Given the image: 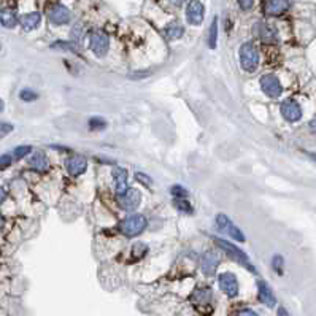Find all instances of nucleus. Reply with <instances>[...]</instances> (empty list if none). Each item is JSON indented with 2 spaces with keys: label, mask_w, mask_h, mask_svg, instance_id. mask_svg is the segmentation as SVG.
I'll return each mask as SVG.
<instances>
[{
  "label": "nucleus",
  "mask_w": 316,
  "mask_h": 316,
  "mask_svg": "<svg viewBox=\"0 0 316 316\" xmlns=\"http://www.w3.org/2000/svg\"><path fill=\"white\" fill-rule=\"evenodd\" d=\"M240 67L246 73H254L259 67V51L253 42H245L239 48Z\"/></svg>",
  "instance_id": "nucleus-1"
},
{
  "label": "nucleus",
  "mask_w": 316,
  "mask_h": 316,
  "mask_svg": "<svg viewBox=\"0 0 316 316\" xmlns=\"http://www.w3.org/2000/svg\"><path fill=\"white\" fill-rule=\"evenodd\" d=\"M89 49L94 53V56L97 57H105L110 51L111 46V40L110 35L102 29H95L92 32H89Z\"/></svg>",
  "instance_id": "nucleus-2"
},
{
  "label": "nucleus",
  "mask_w": 316,
  "mask_h": 316,
  "mask_svg": "<svg viewBox=\"0 0 316 316\" xmlns=\"http://www.w3.org/2000/svg\"><path fill=\"white\" fill-rule=\"evenodd\" d=\"M46 16L53 26H65L73 19V11L62 2H53L46 10Z\"/></svg>",
  "instance_id": "nucleus-3"
},
{
  "label": "nucleus",
  "mask_w": 316,
  "mask_h": 316,
  "mask_svg": "<svg viewBox=\"0 0 316 316\" xmlns=\"http://www.w3.org/2000/svg\"><path fill=\"white\" fill-rule=\"evenodd\" d=\"M214 242H216V245H218V246L223 249V251H224V253H226L230 259H234L237 264L243 265V267H246L248 270L256 272V269L253 267L251 261H249L248 254L243 251V249H240V248H239V246H235L234 243H230V242H227V240H223V239H216Z\"/></svg>",
  "instance_id": "nucleus-4"
},
{
  "label": "nucleus",
  "mask_w": 316,
  "mask_h": 316,
  "mask_svg": "<svg viewBox=\"0 0 316 316\" xmlns=\"http://www.w3.org/2000/svg\"><path fill=\"white\" fill-rule=\"evenodd\" d=\"M146 226H148V221H146V218L143 214H130L121 223L120 229H121L124 237L132 239V237L140 235L142 232L146 229Z\"/></svg>",
  "instance_id": "nucleus-5"
},
{
  "label": "nucleus",
  "mask_w": 316,
  "mask_h": 316,
  "mask_svg": "<svg viewBox=\"0 0 316 316\" xmlns=\"http://www.w3.org/2000/svg\"><path fill=\"white\" fill-rule=\"evenodd\" d=\"M211 299H213V294L210 288H197L191 295V302L202 314H210L213 311Z\"/></svg>",
  "instance_id": "nucleus-6"
},
{
  "label": "nucleus",
  "mask_w": 316,
  "mask_h": 316,
  "mask_svg": "<svg viewBox=\"0 0 316 316\" xmlns=\"http://www.w3.org/2000/svg\"><path fill=\"white\" fill-rule=\"evenodd\" d=\"M259 85L262 92L270 97V98H280L283 94V86H281V81L275 73H265L261 76L259 80Z\"/></svg>",
  "instance_id": "nucleus-7"
},
{
  "label": "nucleus",
  "mask_w": 316,
  "mask_h": 316,
  "mask_svg": "<svg viewBox=\"0 0 316 316\" xmlns=\"http://www.w3.org/2000/svg\"><path fill=\"white\" fill-rule=\"evenodd\" d=\"M280 110H281L283 118H285L288 123H299L304 116L302 107L295 98H286V101H283Z\"/></svg>",
  "instance_id": "nucleus-8"
},
{
  "label": "nucleus",
  "mask_w": 316,
  "mask_h": 316,
  "mask_svg": "<svg viewBox=\"0 0 316 316\" xmlns=\"http://www.w3.org/2000/svg\"><path fill=\"white\" fill-rule=\"evenodd\" d=\"M186 21L191 26H201L205 18V5L201 0H189L186 4Z\"/></svg>",
  "instance_id": "nucleus-9"
},
{
  "label": "nucleus",
  "mask_w": 316,
  "mask_h": 316,
  "mask_svg": "<svg viewBox=\"0 0 316 316\" xmlns=\"http://www.w3.org/2000/svg\"><path fill=\"white\" fill-rule=\"evenodd\" d=\"M118 204L124 211H134L142 202V192L135 188H129L124 194L118 195Z\"/></svg>",
  "instance_id": "nucleus-10"
},
{
  "label": "nucleus",
  "mask_w": 316,
  "mask_h": 316,
  "mask_svg": "<svg viewBox=\"0 0 316 316\" xmlns=\"http://www.w3.org/2000/svg\"><path fill=\"white\" fill-rule=\"evenodd\" d=\"M218 283H220V289L227 295V297H237L239 295V280L232 272H224L218 276Z\"/></svg>",
  "instance_id": "nucleus-11"
},
{
  "label": "nucleus",
  "mask_w": 316,
  "mask_h": 316,
  "mask_svg": "<svg viewBox=\"0 0 316 316\" xmlns=\"http://www.w3.org/2000/svg\"><path fill=\"white\" fill-rule=\"evenodd\" d=\"M291 5V0H265L264 13L269 18H278V16H283L286 11H289Z\"/></svg>",
  "instance_id": "nucleus-12"
},
{
  "label": "nucleus",
  "mask_w": 316,
  "mask_h": 316,
  "mask_svg": "<svg viewBox=\"0 0 316 316\" xmlns=\"http://www.w3.org/2000/svg\"><path fill=\"white\" fill-rule=\"evenodd\" d=\"M253 34L262 42V43H275L276 42V30L265 21H258L253 26Z\"/></svg>",
  "instance_id": "nucleus-13"
},
{
  "label": "nucleus",
  "mask_w": 316,
  "mask_h": 316,
  "mask_svg": "<svg viewBox=\"0 0 316 316\" xmlns=\"http://www.w3.org/2000/svg\"><path fill=\"white\" fill-rule=\"evenodd\" d=\"M65 167H67V172L73 176H80L88 170V159L85 156H70L67 161H65Z\"/></svg>",
  "instance_id": "nucleus-14"
},
{
  "label": "nucleus",
  "mask_w": 316,
  "mask_h": 316,
  "mask_svg": "<svg viewBox=\"0 0 316 316\" xmlns=\"http://www.w3.org/2000/svg\"><path fill=\"white\" fill-rule=\"evenodd\" d=\"M111 178H113V188H114L116 195H121L129 189V186H127V170L126 169L116 165V167H113V170H111Z\"/></svg>",
  "instance_id": "nucleus-15"
},
{
  "label": "nucleus",
  "mask_w": 316,
  "mask_h": 316,
  "mask_svg": "<svg viewBox=\"0 0 316 316\" xmlns=\"http://www.w3.org/2000/svg\"><path fill=\"white\" fill-rule=\"evenodd\" d=\"M220 261H221V256L218 251H207L204 256H202V272L207 275V276H211L216 273V269H218L220 265Z\"/></svg>",
  "instance_id": "nucleus-16"
},
{
  "label": "nucleus",
  "mask_w": 316,
  "mask_h": 316,
  "mask_svg": "<svg viewBox=\"0 0 316 316\" xmlns=\"http://www.w3.org/2000/svg\"><path fill=\"white\" fill-rule=\"evenodd\" d=\"M19 24H21V29L24 32H32L40 27L42 24V13L40 11H30V13H26L19 18Z\"/></svg>",
  "instance_id": "nucleus-17"
},
{
  "label": "nucleus",
  "mask_w": 316,
  "mask_h": 316,
  "mask_svg": "<svg viewBox=\"0 0 316 316\" xmlns=\"http://www.w3.org/2000/svg\"><path fill=\"white\" fill-rule=\"evenodd\" d=\"M258 299L267 307H275L276 305V297L273 294V291L270 289V286L265 281L259 280L258 281Z\"/></svg>",
  "instance_id": "nucleus-18"
},
{
  "label": "nucleus",
  "mask_w": 316,
  "mask_h": 316,
  "mask_svg": "<svg viewBox=\"0 0 316 316\" xmlns=\"http://www.w3.org/2000/svg\"><path fill=\"white\" fill-rule=\"evenodd\" d=\"M164 35H165V38L172 40V42L180 40L183 35H185V26H183L181 21H178V19H172L170 23L165 24Z\"/></svg>",
  "instance_id": "nucleus-19"
},
{
  "label": "nucleus",
  "mask_w": 316,
  "mask_h": 316,
  "mask_svg": "<svg viewBox=\"0 0 316 316\" xmlns=\"http://www.w3.org/2000/svg\"><path fill=\"white\" fill-rule=\"evenodd\" d=\"M18 24H19V18L16 10L10 7L0 8V26H4L5 29H14Z\"/></svg>",
  "instance_id": "nucleus-20"
},
{
  "label": "nucleus",
  "mask_w": 316,
  "mask_h": 316,
  "mask_svg": "<svg viewBox=\"0 0 316 316\" xmlns=\"http://www.w3.org/2000/svg\"><path fill=\"white\" fill-rule=\"evenodd\" d=\"M29 165H30V169H34L35 172L43 173L48 170L49 162H48V157L43 151H35L29 159Z\"/></svg>",
  "instance_id": "nucleus-21"
},
{
  "label": "nucleus",
  "mask_w": 316,
  "mask_h": 316,
  "mask_svg": "<svg viewBox=\"0 0 316 316\" xmlns=\"http://www.w3.org/2000/svg\"><path fill=\"white\" fill-rule=\"evenodd\" d=\"M86 37H89L86 26L83 23H75L70 30V42H73L78 48H83V43H85Z\"/></svg>",
  "instance_id": "nucleus-22"
},
{
  "label": "nucleus",
  "mask_w": 316,
  "mask_h": 316,
  "mask_svg": "<svg viewBox=\"0 0 316 316\" xmlns=\"http://www.w3.org/2000/svg\"><path fill=\"white\" fill-rule=\"evenodd\" d=\"M207 43L210 49H214L216 45H218V16H214L211 19V24L208 27V37H207Z\"/></svg>",
  "instance_id": "nucleus-23"
},
{
  "label": "nucleus",
  "mask_w": 316,
  "mask_h": 316,
  "mask_svg": "<svg viewBox=\"0 0 316 316\" xmlns=\"http://www.w3.org/2000/svg\"><path fill=\"white\" fill-rule=\"evenodd\" d=\"M51 48H54V49H62V51H69V53H75V54H78V51H80V48H78L73 42H62V40L54 42V43L51 45Z\"/></svg>",
  "instance_id": "nucleus-24"
},
{
  "label": "nucleus",
  "mask_w": 316,
  "mask_h": 316,
  "mask_svg": "<svg viewBox=\"0 0 316 316\" xmlns=\"http://www.w3.org/2000/svg\"><path fill=\"white\" fill-rule=\"evenodd\" d=\"M173 205L178 211H183L186 214H192L194 213V207L189 204L188 199H173Z\"/></svg>",
  "instance_id": "nucleus-25"
},
{
  "label": "nucleus",
  "mask_w": 316,
  "mask_h": 316,
  "mask_svg": "<svg viewBox=\"0 0 316 316\" xmlns=\"http://www.w3.org/2000/svg\"><path fill=\"white\" fill-rule=\"evenodd\" d=\"M226 232H227V235L230 237V239H234V240H237V242H245V234L243 232L230 221V224L227 226V229H226Z\"/></svg>",
  "instance_id": "nucleus-26"
},
{
  "label": "nucleus",
  "mask_w": 316,
  "mask_h": 316,
  "mask_svg": "<svg viewBox=\"0 0 316 316\" xmlns=\"http://www.w3.org/2000/svg\"><path fill=\"white\" fill-rule=\"evenodd\" d=\"M88 127L91 130H104L107 127V121L104 118H101V116H94V118H91L88 121Z\"/></svg>",
  "instance_id": "nucleus-27"
},
{
  "label": "nucleus",
  "mask_w": 316,
  "mask_h": 316,
  "mask_svg": "<svg viewBox=\"0 0 316 316\" xmlns=\"http://www.w3.org/2000/svg\"><path fill=\"white\" fill-rule=\"evenodd\" d=\"M30 151H32V146H29V145H21V146H18V148H14V151H13L11 154H13L14 161H19V159L26 157L27 154H30Z\"/></svg>",
  "instance_id": "nucleus-28"
},
{
  "label": "nucleus",
  "mask_w": 316,
  "mask_h": 316,
  "mask_svg": "<svg viewBox=\"0 0 316 316\" xmlns=\"http://www.w3.org/2000/svg\"><path fill=\"white\" fill-rule=\"evenodd\" d=\"M170 194L173 195V199H186L189 195L188 189L185 186H181V185H173L172 189H170Z\"/></svg>",
  "instance_id": "nucleus-29"
},
{
  "label": "nucleus",
  "mask_w": 316,
  "mask_h": 316,
  "mask_svg": "<svg viewBox=\"0 0 316 316\" xmlns=\"http://www.w3.org/2000/svg\"><path fill=\"white\" fill-rule=\"evenodd\" d=\"M283 267H285V259L280 254H275L272 258V269L278 273V275H283Z\"/></svg>",
  "instance_id": "nucleus-30"
},
{
  "label": "nucleus",
  "mask_w": 316,
  "mask_h": 316,
  "mask_svg": "<svg viewBox=\"0 0 316 316\" xmlns=\"http://www.w3.org/2000/svg\"><path fill=\"white\" fill-rule=\"evenodd\" d=\"M19 98L23 102H34L38 98V94L35 91H32V89H23L19 92Z\"/></svg>",
  "instance_id": "nucleus-31"
},
{
  "label": "nucleus",
  "mask_w": 316,
  "mask_h": 316,
  "mask_svg": "<svg viewBox=\"0 0 316 316\" xmlns=\"http://www.w3.org/2000/svg\"><path fill=\"white\" fill-rule=\"evenodd\" d=\"M214 221H216V227H218L220 230H223V232H226L227 226L230 224V220L227 218V216H226V214H223V213H220V214H216V218H214Z\"/></svg>",
  "instance_id": "nucleus-32"
},
{
  "label": "nucleus",
  "mask_w": 316,
  "mask_h": 316,
  "mask_svg": "<svg viewBox=\"0 0 316 316\" xmlns=\"http://www.w3.org/2000/svg\"><path fill=\"white\" fill-rule=\"evenodd\" d=\"M148 251V246L145 243H135L134 246H132V254H134L135 259H140L146 254Z\"/></svg>",
  "instance_id": "nucleus-33"
},
{
  "label": "nucleus",
  "mask_w": 316,
  "mask_h": 316,
  "mask_svg": "<svg viewBox=\"0 0 316 316\" xmlns=\"http://www.w3.org/2000/svg\"><path fill=\"white\" fill-rule=\"evenodd\" d=\"M13 124H10V123H5V121H0V140L2 139H5L10 132H13Z\"/></svg>",
  "instance_id": "nucleus-34"
},
{
  "label": "nucleus",
  "mask_w": 316,
  "mask_h": 316,
  "mask_svg": "<svg viewBox=\"0 0 316 316\" xmlns=\"http://www.w3.org/2000/svg\"><path fill=\"white\" fill-rule=\"evenodd\" d=\"M14 157L13 154H2L0 156V170H5L7 167H10V165L13 164Z\"/></svg>",
  "instance_id": "nucleus-35"
},
{
  "label": "nucleus",
  "mask_w": 316,
  "mask_h": 316,
  "mask_svg": "<svg viewBox=\"0 0 316 316\" xmlns=\"http://www.w3.org/2000/svg\"><path fill=\"white\" fill-rule=\"evenodd\" d=\"M237 4L242 11H249L254 8V0H237Z\"/></svg>",
  "instance_id": "nucleus-36"
},
{
  "label": "nucleus",
  "mask_w": 316,
  "mask_h": 316,
  "mask_svg": "<svg viewBox=\"0 0 316 316\" xmlns=\"http://www.w3.org/2000/svg\"><path fill=\"white\" fill-rule=\"evenodd\" d=\"M135 178H137V181H140L142 185H145L146 188H151L153 180L149 178L148 175H145V173H142V172H137V173H135Z\"/></svg>",
  "instance_id": "nucleus-37"
},
{
  "label": "nucleus",
  "mask_w": 316,
  "mask_h": 316,
  "mask_svg": "<svg viewBox=\"0 0 316 316\" xmlns=\"http://www.w3.org/2000/svg\"><path fill=\"white\" fill-rule=\"evenodd\" d=\"M165 2H167V4H169L170 7H173V8H181L185 4H188L189 0H165Z\"/></svg>",
  "instance_id": "nucleus-38"
},
{
  "label": "nucleus",
  "mask_w": 316,
  "mask_h": 316,
  "mask_svg": "<svg viewBox=\"0 0 316 316\" xmlns=\"http://www.w3.org/2000/svg\"><path fill=\"white\" fill-rule=\"evenodd\" d=\"M235 316H258V313L253 311V310H249V308H243V310L237 311Z\"/></svg>",
  "instance_id": "nucleus-39"
},
{
  "label": "nucleus",
  "mask_w": 316,
  "mask_h": 316,
  "mask_svg": "<svg viewBox=\"0 0 316 316\" xmlns=\"http://www.w3.org/2000/svg\"><path fill=\"white\" fill-rule=\"evenodd\" d=\"M308 129H310V132H311V134L313 135H316V116H314V118L310 121V124H308Z\"/></svg>",
  "instance_id": "nucleus-40"
},
{
  "label": "nucleus",
  "mask_w": 316,
  "mask_h": 316,
  "mask_svg": "<svg viewBox=\"0 0 316 316\" xmlns=\"http://www.w3.org/2000/svg\"><path fill=\"white\" fill-rule=\"evenodd\" d=\"M5 197H7V192H5V189L0 186V205L4 204V201H5Z\"/></svg>",
  "instance_id": "nucleus-41"
},
{
  "label": "nucleus",
  "mask_w": 316,
  "mask_h": 316,
  "mask_svg": "<svg viewBox=\"0 0 316 316\" xmlns=\"http://www.w3.org/2000/svg\"><path fill=\"white\" fill-rule=\"evenodd\" d=\"M278 316H291V314L288 313V310L285 307H280L278 308Z\"/></svg>",
  "instance_id": "nucleus-42"
},
{
  "label": "nucleus",
  "mask_w": 316,
  "mask_h": 316,
  "mask_svg": "<svg viewBox=\"0 0 316 316\" xmlns=\"http://www.w3.org/2000/svg\"><path fill=\"white\" fill-rule=\"evenodd\" d=\"M4 226H5V218H4L2 214H0V230L4 229Z\"/></svg>",
  "instance_id": "nucleus-43"
},
{
  "label": "nucleus",
  "mask_w": 316,
  "mask_h": 316,
  "mask_svg": "<svg viewBox=\"0 0 316 316\" xmlns=\"http://www.w3.org/2000/svg\"><path fill=\"white\" fill-rule=\"evenodd\" d=\"M307 156H308L313 162H316V153H307Z\"/></svg>",
  "instance_id": "nucleus-44"
},
{
  "label": "nucleus",
  "mask_w": 316,
  "mask_h": 316,
  "mask_svg": "<svg viewBox=\"0 0 316 316\" xmlns=\"http://www.w3.org/2000/svg\"><path fill=\"white\" fill-rule=\"evenodd\" d=\"M4 108H5V104H4V101H2V98H0V113L4 111Z\"/></svg>",
  "instance_id": "nucleus-45"
}]
</instances>
